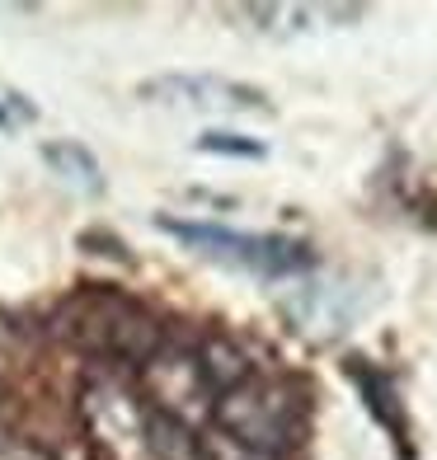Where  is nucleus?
<instances>
[{"label":"nucleus","instance_id":"2","mask_svg":"<svg viewBox=\"0 0 437 460\" xmlns=\"http://www.w3.org/2000/svg\"><path fill=\"white\" fill-rule=\"evenodd\" d=\"M43 160H48L67 183H76L80 193H103L99 160L90 155V146H80V141H48V146H43Z\"/></svg>","mask_w":437,"mask_h":460},{"label":"nucleus","instance_id":"1","mask_svg":"<svg viewBox=\"0 0 437 460\" xmlns=\"http://www.w3.org/2000/svg\"><path fill=\"white\" fill-rule=\"evenodd\" d=\"M156 226L165 235H174L183 249H193L202 259H217L226 268H240V273H254V278H297L306 273L316 254L301 244V240H287V235H245V230L231 226H207V221H179V217H156Z\"/></svg>","mask_w":437,"mask_h":460},{"label":"nucleus","instance_id":"3","mask_svg":"<svg viewBox=\"0 0 437 460\" xmlns=\"http://www.w3.org/2000/svg\"><path fill=\"white\" fill-rule=\"evenodd\" d=\"M198 151L207 155H245V160H263L268 146L263 141H249V137H236V132H202L198 137Z\"/></svg>","mask_w":437,"mask_h":460}]
</instances>
